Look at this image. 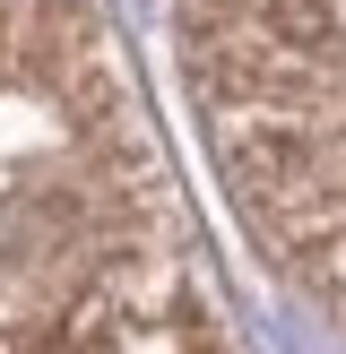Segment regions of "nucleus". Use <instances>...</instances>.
I'll return each mask as SVG.
<instances>
[{
    "label": "nucleus",
    "instance_id": "1",
    "mask_svg": "<svg viewBox=\"0 0 346 354\" xmlns=\"http://www.w3.org/2000/svg\"><path fill=\"white\" fill-rule=\"evenodd\" d=\"M0 354H251L104 0H0Z\"/></svg>",
    "mask_w": 346,
    "mask_h": 354
},
{
    "label": "nucleus",
    "instance_id": "2",
    "mask_svg": "<svg viewBox=\"0 0 346 354\" xmlns=\"http://www.w3.org/2000/svg\"><path fill=\"white\" fill-rule=\"evenodd\" d=\"M217 182L346 337V0H173Z\"/></svg>",
    "mask_w": 346,
    "mask_h": 354
}]
</instances>
